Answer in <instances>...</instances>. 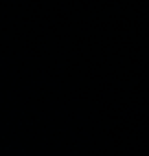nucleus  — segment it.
Here are the masks:
<instances>
[]
</instances>
